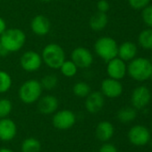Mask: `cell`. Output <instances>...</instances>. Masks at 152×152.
Listing matches in <instances>:
<instances>
[{
  "label": "cell",
  "mask_w": 152,
  "mask_h": 152,
  "mask_svg": "<svg viewBox=\"0 0 152 152\" xmlns=\"http://www.w3.org/2000/svg\"><path fill=\"white\" fill-rule=\"evenodd\" d=\"M2 48L9 53L19 52L25 45L26 35L18 28H9L0 36Z\"/></svg>",
  "instance_id": "obj_1"
},
{
  "label": "cell",
  "mask_w": 152,
  "mask_h": 152,
  "mask_svg": "<svg viewBox=\"0 0 152 152\" xmlns=\"http://www.w3.org/2000/svg\"><path fill=\"white\" fill-rule=\"evenodd\" d=\"M127 73L136 81H146L150 79L152 73L151 62L147 58L135 57L127 65Z\"/></svg>",
  "instance_id": "obj_2"
},
{
  "label": "cell",
  "mask_w": 152,
  "mask_h": 152,
  "mask_svg": "<svg viewBox=\"0 0 152 152\" xmlns=\"http://www.w3.org/2000/svg\"><path fill=\"white\" fill-rule=\"evenodd\" d=\"M40 55L44 64L53 69H59L62 63L66 60L64 48L56 43L47 45L43 48Z\"/></svg>",
  "instance_id": "obj_3"
},
{
  "label": "cell",
  "mask_w": 152,
  "mask_h": 152,
  "mask_svg": "<svg viewBox=\"0 0 152 152\" xmlns=\"http://www.w3.org/2000/svg\"><path fill=\"white\" fill-rule=\"evenodd\" d=\"M43 88L37 79H29L22 83L18 90V96L21 102L25 104H33L42 96Z\"/></svg>",
  "instance_id": "obj_4"
},
{
  "label": "cell",
  "mask_w": 152,
  "mask_h": 152,
  "mask_svg": "<svg viewBox=\"0 0 152 152\" xmlns=\"http://www.w3.org/2000/svg\"><path fill=\"white\" fill-rule=\"evenodd\" d=\"M94 51L100 59L108 62L117 57L118 45L114 38L110 37H102L95 42Z\"/></svg>",
  "instance_id": "obj_5"
},
{
  "label": "cell",
  "mask_w": 152,
  "mask_h": 152,
  "mask_svg": "<svg viewBox=\"0 0 152 152\" xmlns=\"http://www.w3.org/2000/svg\"><path fill=\"white\" fill-rule=\"evenodd\" d=\"M76 123V115L70 110H62L54 113L52 124L54 127L59 130H67L72 128Z\"/></svg>",
  "instance_id": "obj_6"
},
{
  "label": "cell",
  "mask_w": 152,
  "mask_h": 152,
  "mask_svg": "<svg viewBox=\"0 0 152 152\" xmlns=\"http://www.w3.org/2000/svg\"><path fill=\"white\" fill-rule=\"evenodd\" d=\"M42 63L41 55L32 50L25 52L20 58V65L26 72H35L39 70Z\"/></svg>",
  "instance_id": "obj_7"
},
{
  "label": "cell",
  "mask_w": 152,
  "mask_h": 152,
  "mask_svg": "<svg viewBox=\"0 0 152 152\" xmlns=\"http://www.w3.org/2000/svg\"><path fill=\"white\" fill-rule=\"evenodd\" d=\"M71 60L79 69H88L93 64L94 57L88 48L78 46L73 50L71 53Z\"/></svg>",
  "instance_id": "obj_8"
},
{
  "label": "cell",
  "mask_w": 152,
  "mask_h": 152,
  "mask_svg": "<svg viewBox=\"0 0 152 152\" xmlns=\"http://www.w3.org/2000/svg\"><path fill=\"white\" fill-rule=\"evenodd\" d=\"M151 138V132L144 126H134L128 132V139L134 146H144L150 142Z\"/></svg>",
  "instance_id": "obj_9"
},
{
  "label": "cell",
  "mask_w": 152,
  "mask_h": 152,
  "mask_svg": "<svg viewBox=\"0 0 152 152\" xmlns=\"http://www.w3.org/2000/svg\"><path fill=\"white\" fill-rule=\"evenodd\" d=\"M151 100V93L145 86L136 87L132 94L131 102L135 110H142L149 105Z\"/></svg>",
  "instance_id": "obj_10"
},
{
  "label": "cell",
  "mask_w": 152,
  "mask_h": 152,
  "mask_svg": "<svg viewBox=\"0 0 152 152\" xmlns=\"http://www.w3.org/2000/svg\"><path fill=\"white\" fill-rule=\"evenodd\" d=\"M123 85L120 80L108 77L101 82L100 92L105 97L110 99L117 98L123 94Z\"/></svg>",
  "instance_id": "obj_11"
},
{
  "label": "cell",
  "mask_w": 152,
  "mask_h": 152,
  "mask_svg": "<svg viewBox=\"0 0 152 152\" xmlns=\"http://www.w3.org/2000/svg\"><path fill=\"white\" fill-rule=\"evenodd\" d=\"M107 63V73L108 77L121 80L125 77L127 73V65L125 61L121 60L119 57H116Z\"/></svg>",
  "instance_id": "obj_12"
},
{
  "label": "cell",
  "mask_w": 152,
  "mask_h": 152,
  "mask_svg": "<svg viewBox=\"0 0 152 152\" xmlns=\"http://www.w3.org/2000/svg\"><path fill=\"white\" fill-rule=\"evenodd\" d=\"M105 105V96L99 91L90 92L85 98V109L90 114L99 113Z\"/></svg>",
  "instance_id": "obj_13"
},
{
  "label": "cell",
  "mask_w": 152,
  "mask_h": 152,
  "mask_svg": "<svg viewBox=\"0 0 152 152\" xmlns=\"http://www.w3.org/2000/svg\"><path fill=\"white\" fill-rule=\"evenodd\" d=\"M31 31L38 37L47 36L51 29V23L48 18L42 14H38L33 17L30 21Z\"/></svg>",
  "instance_id": "obj_14"
},
{
  "label": "cell",
  "mask_w": 152,
  "mask_h": 152,
  "mask_svg": "<svg viewBox=\"0 0 152 152\" xmlns=\"http://www.w3.org/2000/svg\"><path fill=\"white\" fill-rule=\"evenodd\" d=\"M59 106L58 99L51 94L41 96L38 101V110L41 114L50 115L57 111Z\"/></svg>",
  "instance_id": "obj_15"
},
{
  "label": "cell",
  "mask_w": 152,
  "mask_h": 152,
  "mask_svg": "<svg viewBox=\"0 0 152 152\" xmlns=\"http://www.w3.org/2000/svg\"><path fill=\"white\" fill-rule=\"evenodd\" d=\"M17 134V126L13 120L8 118L0 119V140L11 142Z\"/></svg>",
  "instance_id": "obj_16"
},
{
  "label": "cell",
  "mask_w": 152,
  "mask_h": 152,
  "mask_svg": "<svg viewBox=\"0 0 152 152\" xmlns=\"http://www.w3.org/2000/svg\"><path fill=\"white\" fill-rule=\"evenodd\" d=\"M138 53L137 45L131 41H125L118 45L117 57L125 61H130L133 60Z\"/></svg>",
  "instance_id": "obj_17"
},
{
  "label": "cell",
  "mask_w": 152,
  "mask_h": 152,
  "mask_svg": "<svg viewBox=\"0 0 152 152\" xmlns=\"http://www.w3.org/2000/svg\"><path fill=\"white\" fill-rule=\"evenodd\" d=\"M96 136L103 142H108L115 134V127L109 121H101L96 127Z\"/></svg>",
  "instance_id": "obj_18"
},
{
  "label": "cell",
  "mask_w": 152,
  "mask_h": 152,
  "mask_svg": "<svg viewBox=\"0 0 152 152\" xmlns=\"http://www.w3.org/2000/svg\"><path fill=\"white\" fill-rule=\"evenodd\" d=\"M108 24V17L105 12H97L93 14L89 21L90 28L94 31H101L103 30Z\"/></svg>",
  "instance_id": "obj_19"
},
{
  "label": "cell",
  "mask_w": 152,
  "mask_h": 152,
  "mask_svg": "<svg viewBox=\"0 0 152 152\" xmlns=\"http://www.w3.org/2000/svg\"><path fill=\"white\" fill-rule=\"evenodd\" d=\"M137 117V111L134 108L132 107H125L120 109L117 111L116 118L117 119L124 124L130 123L133 121Z\"/></svg>",
  "instance_id": "obj_20"
},
{
  "label": "cell",
  "mask_w": 152,
  "mask_h": 152,
  "mask_svg": "<svg viewBox=\"0 0 152 152\" xmlns=\"http://www.w3.org/2000/svg\"><path fill=\"white\" fill-rule=\"evenodd\" d=\"M22 152H40L41 143L40 142L34 137L26 138L21 145Z\"/></svg>",
  "instance_id": "obj_21"
},
{
  "label": "cell",
  "mask_w": 152,
  "mask_h": 152,
  "mask_svg": "<svg viewBox=\"0 0 152 152\" xmlns=\"http://www.w3.org/2000/svg\"><path fill=\"white\" fill-rule=\"evenodd\" d=\"M61 74L65 77H74L77 72L79 68L76 66V64L72 61V60H65L62 65L59 68Z\"/></svg>",
  "instance_id": "obj_22"
},
{
  "label": "cell",
  "mask_w": 152,
  "mask_h": 152,
  "mask_svg": "<svg viewBox=\"0 0 152 152\" xmlns=\"http://www.w3.org/2000/svg\"><path fill=\"white\" fill-rule=\"evenodd\" d=\"M138 43L143 49L152 50V28H149L142 30L138 37Z\"/></svg>",
  "instance_id": "obj_23"
},
{
  "label": "cell",
  "mask_w": 152,
  "mask_h": 152,
  "mask_svg": "<svg viewBox=\"0 0 152 152\" xmlns=\"http://www.w3.org/2000/svg\"><path fill=\"white\" fill-rule=\"evenodd\" d=\"M91 92L90 85L86 82L80 81L74 84L73 86V93L75 96L79 98H86Z\"/></svg>",
  "instance_id": "obj_24"
},
{
  "label": "cell",
  "mask_w": 152,
  "mask_h": 152,
  "mask_svg": "<svg viewBox=\"0 0 152 152\" xmlns=\"http://www.w3.org/2000/svg\"><path fill=\"white\" fill-rule=\"evenodd\" d=\"M43 90L51 91L55 89L58 85V77L55 74H47L44 76L39 81Z\"/></svg>",
  "instance_id": "obj_25"
},
{
  "label": "cell",
  "mask_w": 152,
  "mask_h": 152,
  "mask_svg": "<svg viewBox=\"0 0 152 152\" xmlns=\"http://www.w3.org/2000/svg\"><path fill=\"white\" fill-rule=\"evenodd\" d=\"M13 85L12 77L10 74L4 70L0 69V94H4L8 92Z\"/></svg>",
  "instance_id": "obj_26"
},
{
  "label": "cell",
  "mask_w": 152,
  "mask_h": 152,
  "mask_svg": "<svg viewBox=\"0 0 152 152\" xmlns=\"http://www.w3.org/2000/svg\"><path fill=\"white\" fill-rule=\"evenodd\" d=\"M13 110V103L9 99H0V119L7 118Z\"/></svg>",
  "instance_id": "obj_27"
},
{
  "label": "cell",
  "mask_w": 152,
  "mask_h": 152,
  "mask_svg": "<svg viewBox=\"0 0 152 152\" xmlns=\"http://www.w3.org/2000/svg\"><path fill=\"white\" fill-rule=\"evenodd\" d=\"M142 17L144 23L152 28V4H149L144 9H142Z\"/></svg>",
  "instance_id": "obj_28"
},
{
  "label": "cell",
  "mask_w": 152,
  "mask_h": 152,
  "mask_svg": "<svg viewBox=\"0 0 152 152\" xmlns=\"http://www.w3.org/2000/svg\"><path fill=\"white\" fill-rule=\"evenodd\" d=\"M130 6L134 10H142L148 6L151 0H128Z\"/></svg>",
  "instance_id": "obj_29"
},
{
  "label": "cell",
  "mask_w": 152,
  "mask_h": 152,
  "mask_svg": "<svg viewBox=\"0 0 152 152\" xmlns=\"http://www.w3.org/2000/svg\"><path fill=\"white\" fill-rule=\"evenodd\" d=\"M110 9V4L108 0H99L97 3V10L100 12L107 13Z\"/></svg>",
  "instance_id": "obj_30"
},
{
  "label": "cell",
  "mask_w": 152,
  "mask_h": 152,
  "mask_svg": "<svg viewBox=\"0 0 152 152\" xmlns=\"http://www.w3.org/2000/svg\"><path fill=\"white\" fill-rule=\"evenodd\" d=\"M99 152H118L116 146L112 143L105 142L99 149Z\"/></svg>",
  "instance_id": "obj_31"
},
{
  "label": "cell",
  "mask_w": 152,
  "mask_h": 152,
  "mask_svg": "<svg viewBox=\"0 0 152 152\" xmlns=\"http://www.w3.org/2000/svg\"><path fill=\"white\" fill-rule=\"evenodd\" d=\"M6 28H7V27H6V22H5V20H4L2 17H0V36L5 31Z\"/></svg>",
  "instance_id": "obj_32"
},
{
  "label": "cell",
  "mask_w": 152,
  "mask_h": 152,
  "mask_svg": "<svg viewBox=\"0 0 152 152\" xmlns=\"http://www.w3.org/2000/svg\"><path fill=\"white\" fill-rule=\"evenodd\" d=\"M0 152H14L13 151H12L11 149L8 148H0Z\"/></svg>",
  "instance_id": "obj_33"
},
{
  "label": "cell",
  "mask_w": 152,
  "mask_h": 152,
  "mask_svg": "<svg viewBox=\"0 0 152 152\" xmlns=\"http://www.w3.org/2000/svg\"><path fill=\"white\" fill-rule=\"evenodd\" d=\"M40 2H42V3H49V2H51L52 0H39Z\"/></svg>",
  "instance_id": "obj_34"
},
{
  "label": "cell",
  "mask_w": 152,
  "mask_h": 152,
  "mask_svg": "<svg viewBox=\"0 0 152 152\" xmlns=\"http://www.w3.org/2000/svg\"><path fill=\"white\" fill-rule=\"evenodd\" d=\"M150 61H151V64H152V54H151V59H150Z\"/></svg>",
  "instance_id": "obj_35"
},
{
  "label": "cell",
  "mask_w": 152,
  "mask_h": 152,
  "mask_svg": "<svg viewBox=\"0 0 152 152\" xmlns=\"http://www.w3.org/2000/svg\"><path fill=\"white\" fill-rule=\"evenodd\" d=\"M1 50H2V45H1V42H0V52H1Z\"/></svg>",
  "instance_id": "obj_36"
},
{
  "label": "cell",
  "mask_w": 152,
  "mask_h": 152,
  "mask_svg": "<svg viewBox=\"0 0 152 152\" xmlns=\"http://www.w3.org/2000/svg\"><path fill=\"white\" fill-rule=\"evenodd\" d=\"M150 79H151V81H152V73H151V77H150Z\"/></svg>",
  "instance_id": "obj_37"
},
{
  "label": "cell",
  "mask_w": 152,
  "mask_h": 152,
  "mask_svg": "<svg viewBox=\"0 0 152 152\" xmlns=\"http://www.w3.org/2000/svg\"><path fill=\"white\" fill-rule=\"evenodd\" d=\"M151 130H152V124H151Z\"/></svg>",
  "instance_id": "obj_38"
},
{
  "label": "cell",
  "mask_w": 152,
  "mask_h": 152,
  "mask_svg": "<svg viewBox=\"0 0 152 152\" xmlns=\"http://www.w3.org/2000/svg\"><path fill=\"white\" fill-rule=\"evenodd\" d=\"M0 1H1V0H0Z\"/></svg>",
  "instance_id": "obj_39"
}]
</instances>
